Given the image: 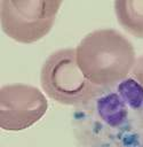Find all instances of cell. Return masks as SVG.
Returning <instances> with one entry per match:
<instances>
[{"mask_svg":"<svg viewBox=\"0 0 143 147\" xmlns=\"http://www.w3.org/2000/svg\"><path fill=\"white\" fill-rule=\"evenodd\" d=\"M76 53L84 75L102 88L126 78L136 62L133 44L114 29H97L87 33Z\"/></svg>","mask_w":143,"mask_h":147,"instance_id":"obj_1","label":"cell"},{"mask_svg":"<svg viewBox=\"0 0 143 147\" xmlns=\"http://www.w3.org/2000/svg\"><path fill=\"white\" fill-rule=\"evenodd\" d=\"M43 92L54 101L66 106H82L102 92L81 71L76 48H61L53 52L40 71Z\"/></svg>","mask_w":143,"mask_h":147,"instance_id":"obj_2","label":"cell"},{"mask_svg":"<svg viewBox=\"0 0 143 147\" xmlns=\"http://www.w3.org/2000/svg\"><path fill=\"white\" fill-rule=\"evenodd\" d=\"M62 1L3 0L0 2L2 31L21 44H32L49 33Z\"/></svg>","mask_w":143,"mask_h":147,"instance_id":"obj_3","label":"cell"},{"mask_svg":"<svg viewBox=\"0 0 143 147\" xmlns=\"http://www.w3.org/2000/svg\"><path fill=\"white\" fill-rule=\"evenodd\" d=\"M48 109L45 94L27 84H7L0 88V127L23 131L39 122Z\"/></svg>","mask_w":143,"mask_h":147,"instance_id":"obj_4","label":"cell"},{"mask_svg":"<svg viewBox=\"0 0 143 147\" xmlns=\"http://www.w3.org/2000/svg\"><path fill=\"white\" fill-rule=\"evenodd\" d=\"M113 6L118 23L132 36L143 39V0H117Z\"/></svg>","mask_w":143,"mask_h":147,"instance_id":"obj_5","label":"cell"},{"mask_svg":"<svg viewBox=\"0 0 143 147\" xmlns=\"http://www.w3.org/2000/svg\"><path fill=\"white\" fill-rule=\"evenodd\" d=\"M97 110L100 117L110 126H117L127 117V107L121 96L117 93L105 95L98 101Z\"/></svg>","mask_w":143,"mask_h":147,"instance_id":"obj_6","label":"cell"},{"mask_svg":"<svg viewBox=\"0 0 143 147\" xmlns=\"http://www.w3.org/2000/svg\"><path fill=\"white\" fill-rule=\"evenodd\" d=\"M132 75H133L134 79L143 88V55H141L136 60V62L133 67V70H132Z\"/></svg>","mask_w":143,"mask_h":147,"instance_id":"obj_7","label":"cell"},{"mask_svg":"<svg viewBox=\"0 0 143 147\" xmlns=\"http://www.w3.org/2000/svg\"><path fill=\"white\" fill-rule=\"evenodd\" d=\"M142 106H143V105H142Z\"/></svg>","mask_w":143,"mask_h":147,"instance_id":"obj_8","label":"cell"}]
</instances>
